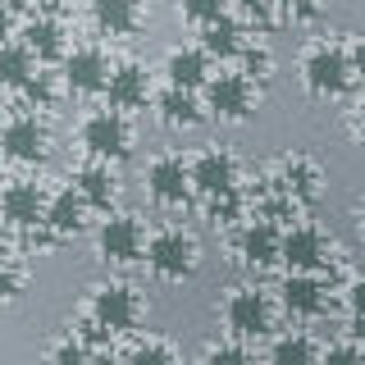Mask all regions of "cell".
I'll use <instances>...</instances> for the list:
<instances>
[{"label":"cell","mask_w":365,"mask_h":365,"mask_svg":"<svg viewBox=\"0 0 365 365\" xmlns=\"http://www.w3.org/2000/svg\"><path fill=\"white\" fill-rule=\"evenodd\" d=\"M201 265V242L187 228H160L155 237H146V269L165 283H182L192 279Z\"/></svg>","instance_id":"obj_1"},{"label":"cell","mask_w":365,"mask_h":365,"mask_svg":"<svg viewBox=\"0 0 365 365\" xmlns=\"http://www.w3.org/2000/svg\"><path fill=\"white\" fill-rule=\"evenodd\" d=\"M351 73H356V64L342 46H311L302 60V87L315 101H338L351 87Z\"/></svg>","instance_id":"obj_2"},{"label":"cell","mask_w":365,"mask_h":365,"mask_svg":"<svg viewBox=\"0 0 365 365\" xmlns=\"http://www.w3.org/2000/svg\"><path fill=\"white\" fill-rule=\"evenodd\" d=\"M87 319L101 334H133L137 319H142V297L123 279L101 283V288H91V297H87Z\"/></svg>","instance_id":"obj_3"},{"label":"cell","mask_w":365,"mask_h":365,"mask_svg":"<svg viewBox=\"0 0 365 365\" xmlns=\"http://www.w3.org/2000/svg\"><path fill=\"white\" fill-rule=\"evenodd\" d=\"M205 114L220 123H247L256 114V78L247 73H210L201 87Z\"/></svg>","instance_id":"obj_4"},{"label":"cell","mask_w":365,"mask_h":365,"mask_svg":"<svg viewBox=\"0 0 365 365\" xmlns=\"http://www.w3.org/2000/svg\"><path fill=\"white\" fill-rule=\"evenodd\" d=\"M78 142H83V151L91 160H128L133 155V128H128V114L123 110H96L91 119H83V128H78Z\"/></svg>","instance_id":"obj_5"},{"label":"cell","mask_w":365,"mask_h":365,"mask_svg":"<svg viewBox=\"0 0 365 365\" xmlns=\"http://www.w3.org/2000/svg\"><path fill=\"white\" fill-rule=\"evenodd\" d=\"M274 311H279V306L260 288H233L224 297V324H228V334L242 338V342L269 338L274 334Z\"/></svg>","instance_id":"obj_6"},{"label":"cell","mask_w":365,"mask_h":365,"mask_svg":"<svg viewBox=\"0 0 365 365\" xmlns=\"http://www.w3.org/2000/svg\"><path fill=\"white\" fill-rule=\"evenodd\" d=\"M96 256L106 260V265H142L146 260V228L137 215H110V220H101L96 228Z\"/></svg>","instance_id":"obj_7"},{"label":"cell","mask_w":365,"mask_h":365,"mask_svg":"<svg viewBox=\"0 0 365 365\" xmlns=\"http://www.w3.org/2000/svg\"><path fill=\"white\" fill-rule=\"evenodd\" d=\"M0 151H5L14 165H41L46 151H51V128L37 119V114H19L0 128Z\"/></svg>","instance_id":"obj_8"},{"label":"cell","mask_w":365,"mask_h":365,"mask_svg":"<svg viewBox=\"0 0 365 365\" xmlns=\"http://www.w3.org/2000/svg\"><path fill=\"white\" fill-rule=\"evenodd\" d=\"M146 197H151L155 205H165V210L187 205V197H192L187 165H182L178 155H155L151 165H146Z\"/></svg>","instance_id":"obj_9"},{"label":"cell","mask_w":365,"mask_h":365,"mask_svg":"<svg viewBox=\"0 0 365 365\" xmlns=\"http://www.w3.org/2000/svg\"><path fill=\"white\" fill-rule=\"evenodd\" d=\"M269 182H274V187H279L292 205H315L319 192H324V169H319L311 155H297V151H292V155L279 160V174H274Z\"/></svg>","instance_id":"obj_10"},{"label":"cell","mask_w":365,"mask_h":365,"mask_svg":"<svg viewBox=\"0 0 365 365\" xmlns=\"http://www.w3.org/2000/svg\"><path fill=\"white\" fill-rule=\"evenodd\" d=\"M279 247H283V233H279V224L265 220V215H256L251 224L237 228V237H233V251H237V260L251 269H269V265H279Z\"/></svg>","instance_id":"obj_11"},{"label":"cell","mask_w":365,"mask_h":365,"mask_svg":"<svg viewBox=\"0 0 365 365\" xmlns=\"http://www.w3.org/2000/svg\"><path fill=\"white\" fill-rule=\"evenodd\" d=\"M106 83H110L106 51H96V46H78V51L64 55V87L73 91V96H101Z\"/></svg>","instance_id":"obj_12"},{"label":"cell","mask_w":365,"mask_h":365,"mask_svg":"<svg viewBox=\"0 0 365 365\" xmlns=\"http://www.w3.org/2000/svg\"><path fill=\"white\" fill-rule=\"evenodd\" d=\"M324 279L315 269H288V279L279 283V306L297 319H315L324 315Z\"/></svg>","instance_id":"obj_13"},{"label":"cell","mask_w":365,"mask_h":365,"mask_svg":"<svg viewBox=\"0 0 365 365\" xmlns=\"http://www.w3.org/2000/svg\"><path fill=\"white\" fill-rule=\"evenodd\" d=\"M46 201L51 197H46L37 182L19 178V182H9V187H0V220H5L9 228H41Z\"/></svg>","instance_id":"obj_14"},{"label":"cell","mask_w":365,"mask_h":365,"mask_svg":"<svg viewBox=\"0 0 365 365\" xmlns=\"http://www.w3.org/2000/svg\"><path fill=\"white\" fill-rule=\"evenodd\" d=\"M187 174H192V192L197 197H220V192L237 187V160L220 151V146H210V151H201L187 165Z\"/></svg>","instance_id":"obj_15"},{"label":"cell","mask_w":365,"mask_h":365,"mask_svg":"<svg viewBox=\"0 0 365 365\" xmlns=\"http://www.w3.org/2000/svg\"><path fill=\"white\" fill-rule=\"evenodd\" d=\"M279 260L288 269H324L329 265V237L319 233L315 224H297L283 233V247H279Z\"/></svg>","instance_id":"obj_16"},{"label":"cell","mask_w":365,"mask_h":365,"mask_svg":"<svg viewBox=\"0 0 365 365\" xmlns=\"http://www.w3.org/2000/svg\"><path fill=\"white\" fill-rule=\"evenodd\" d=\"M101 96H106L110 110L137 114V110H146V101H151V78H146L142 64H119V68H110V83H106Z\"/></svg>","instance_id":"obj_17"},{"label":"cell","mask_w":365,"mask_h":365,"mask_svg":"<svg viewBox=\"0 0 365 365\" xmlns=\"http://www.w3.org/2000/svg\"><path fill=\"white\" fill-rule=\"evenodd\" d=\"M87 215H91V205L87 197L78 187H60L51 201H46V228L55 233V242H68V237H78V233H87Z\"/></svg>","instance_id":"obj_18"},{"label":"cell","mask_w":365,"mask_h":365,"mask_svg":"<svg viewBox=\"0 0 365 365\" xmlns=\"http://www.w3.org/2000/svg\"><path fill=\"white\" fill-rule=\"evenodd\" d=\"M155 119L165 123L169 133H192V128L205 119V101H201L192 87H174V83H169V87L155 96Z\"/></svg>","instance_id":"obj_19"},{"label":"cell","mask_w":365,"mask_h":365,"mask_svg":"<svg viewBox=\"0 0 365 365\" xmlns=\"http://www.w3.org/2000/svg\"><path fill=\"white\" fill-rule=\"evenodd\" d=\"M68 182L87 197L91 210H110V205L119 201V174L110 169V160H87V165H78Z\"/></svg>","instance_id":"obj_20"},{"label":"cell","mask_w":365,"mask_h":365,"mask_svg":"<svg viewBox=\"0 0 365 365\" xmlns=\"http://www.w3.org/2000/svg\"><path fill=\"white\" fill-rule=\"evenodd\" d=\"M242 46H247V28L237 14H220V19L201 23V51L210 60H237Z\"/></svg>","instance_id":"obj_21"},{"label":"cell","mask_w":365,"mask_h":365,"mask_svg":"<svg viewBox=\"0 0 365 365\" xmlns=\"http://www.w3.org/2000/svg\"><path fill=\"white\" fill-rule=\"evenodd\" d=\"M165 78H169L174 87L201 91L205 78H210V55H205L201 46H174V51L165 55Z\"/></svg>","instance_id":"obj_22"},{"label":"cell","mask_w":365,"mask_h":365,"mask_svg":"<svg viewBox=\"0 0 365 365\" xmlns=\"http://www.w3.org/2000/svg\"><path fill=\"white\" fill-rule=\"evenodd\" d=\"M23 46H28L37 60H64L68 55V32H64L60 19L37 14V19H28V28H23Z\"/></svg>","instance_id":"obj_23"},{"label":"cell","mask_w":365,"mask_h":365,"mask_svg":"<svg viewBox=\"0 0 365 365\" xmlns=\"http://www.w3.org/2000/svg\"><path fill=\"white\" fill-rule=\"evenodd\" d=\"M91 23L106 37H128L142 28V0H91Z\"/></svg>","instance_id":"obj_24"},{"label":"cell","mask_w":365,"mask_h":365,"mask_svg":"<svg viewBox=\"0 0 365 365\" xmlns=\"http://www.w3.org/2000/svg\"><path fill=\"white\" fill-rule=\"evenodd\" d=\"M265 356L269 361H279V365H306V361H319L324 356V347L306 334V329H288V334H274L269 338V347H265Z\"/></svg>","instance_id":"obj_25"},{"label":"cell","mask_w":365,"mask_h":365,"mask_svg":"<svg viewBox=\"0 0 365 365\" xmlns=\"http://www.w3.org/2000/svg\"><path fill=\"white\" fill-rule=\"evenodd\" d=\"M37 73V55L23 41H5L0 46V91H19L28 78Z\"/></svg>","instance_id":"obj_26"},{"label":"cell","mask_w":365,"mask_h":365,"mask_svg":"<svg viewBox=\"0 0 365 365\" xmlns=\"http://www.w3.org/2000/svg\"><path fill=\"white\" fill-rule=\"evenodd\" d=\"M123 361H137V365H174L178 361V347L165 338H137L123 347Z\"/></svg>","instance_id":"obj_27"},{"label":"cell","mask_w":365,"mask_h":365,"mask_svg":"<svg viewBox=\"0 0 365 365\" xmlns=\"http://www.w3.org/2000/svg\"><path fill=\"white\" fill-rule=\"evenodd\" d=\"M205 215H210L215 224H224V228H233L237 220H247V197L242 192H220V197H205Z\"/></svg>","instance_id":"obj_28"},{"label":"cell","mask_w":365,"mask_h":365,"mask_svg":"<svg viewBox=\"0 0 365 365\" xmlns=\"http://www.w3.org/2000/svg\"><path fill=\"white\" fill-rule=\"evenodd\" d=\"M19 96H23V106H28V110H51L55 106V78L51 73H32L28 83L19 87Z\"/></svg>","instance_id":"obj_29"},{"label":"cell","mask_w":365,"mask_h":365,"mask_svg":"<svg viewBox=\"0 0 365 365\" xmlns=\"http://www.w3.org/2000/svg\"><path fill=\"white\" fill-rule=\"evenodd\" d=\"M46 356H51V361H91V356H96V347L87 342V334L78 338L73 329H68V334L55 342V347H46Z\"/></svg>","instance_id":"obj_30"},{"label":"cell","mask_w":365,"mask_h":365,"mask_svg":"<svg viewBox=\"0 0 365 365\" xmlns=\"http://www.w3.org/2000/svg\"><path fill=\"white\" fill-rule=\"evenodd\" d=\"M178 14L201 28V23H210V19L228 14V0H178Z\"/></svg>","instance_id":"obj_31"},{"label":"cell","mask_w":365,"mask_h":365,"mask_svg":"<svg viewBox=\"0 0 365 365\" xmlns=\"http://www.w3.org/2000/svg\"><path fill=\"white\" fill-rule=\"evenodd\" d=\"M201 361H210V365H224V361H251V342H210V347L201 351Z\"/></svg>","instance_id":"obj_32"},{"label":"cell","mask_w":365,"mask_h":365,"mask_svg":"<svg viewBox=\"0 0 365 365\" xmlns=\"http://www.w3.org/2000/svg\"><path fill=\"white\" fill-rule=\"evenodd\" d=\"M242 73L247 78H269V68H274V55L265 51V46H242Z\"/></svg>","instance_id":"obj_33"},{"label":"cell","mask_w":365,"mask_h":365,"mask_svg":"<svg viewBox=\"0 0 365 365\" xmlns=\"http://www.w3.org/2000/svg\"><path fill=\"white\" fill-rule=\"evenodd\" d=\"M237 19H242V28H274V14H269V0H242L237 5Z\"/></svg>","instance_id":"obj_34"},{"label":"cell","mask_w":365,"mask_h":365,"mask_svg":"<svg viewBox=\"0 0 365 365\" xmlns=\"http://www.w3.org/2000/svg\"><path fill=\"white\" fill-rule=\"evenodd\" d=\"M23 288H28V274L23 269H14V265L0 269V302H19Z\"/></svg>","instance_id":"obj_35"},{"label":"cell","mask_w":365,"mask_h":365,"mask_svg":"<svg viewBox=\"0 0 365 365\" xmlns=\"http://www.w3.org/2000/svg\"><path fill=\"white\" fill-rule=\"evenodd\" d=\"M347 311L356 324H365V274L361 279H351V288H347Z\"/></svg>","instance_id":"obj_36"},{"label":"cell","mask_w":365,"mask_h":365,"mask_svg":"<svg viewBox=\"0 0 365 365\" xmlns=\"http://www.w3.org/2000/svg\"><path fill=\"white\" fill-rule=\"evenodd\" d=\"M28 5H32V0H0V9H9V14H23Z\"/></svg>","instance_id":"obj_37"},{"label":"cell","mask_w":365,"mask_h":365,"mask_svg":"<svg viewBox=\"0 0 365 365\" xmlns=\"http://www.w3.org/2000/svg\"><path fill=\"white\" fill-rule=\"evenodd\" d=\"M9 41V9H0V46Z\"/></svg>","instance_id":"obj_38"},{"label":"cell","mask_w":365,"mask_h":365,"mask_svg":"<svg viewBox=\"0 0 365 365\" xmlns=\"http://www.w3.org/2000/svg\"><path fill=\"white\" fill-rule=\"evenodd\" d=\"M5 265H9V247L0 242V269H5Z\"/></svg>","instance_id":"obj_39"},{"label":"cell","mask_w":365,"mask_h":365,"mask_svg":"<svg viewBox=\"0 0 365 365\" xmlns=\"http://www.w3.org/2000/svg\"><path fill=\"white\" fill-rule=\"evenodd\" d=\"M361 233H365V205H361Z\"/></svg>","instance_id":"obj_40"},{"label":"cell","mask_w":365,"mask_h":365,"mask_svg":"<svg viewBox=\"0 0 365 365\" xmlns=\"http://www.w3.org/2000/svg\"><path fill=\"white\" fill-rule=\"evenodd\" d=\"M361 133H365V110H361Z\"/></svg>","instance_id":"obj_41"},{"label":"cell","mask_w":365,"mask_h":365,"mask_svg":"<svg viewBox=\"0 0 365 365\" xmlns=\"http://www.w3.org/2000/svg\"><path fill=\"white\" fill-rule=\"evenodd\" d=\"M0 182H5V174H0Z\"/></svg>","instance_id":"obj_42"}]
</instances>
